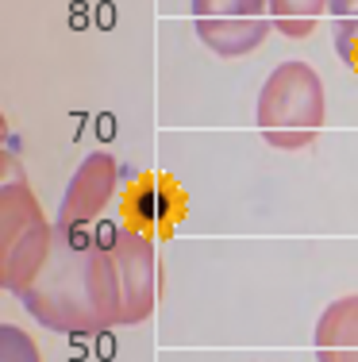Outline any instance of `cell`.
I'll return each mask as SVG.
<instances>
[{
    "mask_svg": "<svg viewBox=\"0 0 358 362\" xmlns=\"http://www.w3.org/2000/svg\"><path fill=\"white\" fill-rule=\"evenodd\" d=\"M189 216V197L174 174H139L119 193V223L150 239H169Z\"/></svg>",
    "mask_w": 358,
    "mask_h": 362,
    "instance_id": "cell-5",
    "label": "cell"
},
{
    "mask_svg": "<svg viewBox=\"0 0 358 362\" xmlns=\"http://www.w3.org/2000/svg\"><path fill=\"white\" fill-rule=\"evenodd\" d=\"M320 362H358V293L331 300L316 320Z\"/></svg>",
    "mask_w": 358,
    "mask_h": 362,
    "instance_id": "cell-8",
    "label": "cell"
},
{
    "mask_svg": "<svg viewBox=\"0 0 358 362\" xmlns=\"http://www.w3.org/2000/svg\"><path fill=\"white\" fill-rule=\"evenodd\" d=\"M323 8H328V0H270V20H274V31H281V35L304 39L320 23Z\"/></svg>",
    "mask_w": 358,
    "mask_h": 362,
    "instance_id": "cell-9",
    "label": "cell"
},
{
    "mask_svg": "<svg viewBox=\"0 0 358 362\" xmlns=\"http://www.w3.org/2000/svg\"><path fill=\"white\" fill-rule=\"evenodd\" d=\"M0 362H42L39 347L16 324H0Z\"/></svg>",
    "mask_w": 358,
    "mask_h": 362,
    "instance_id": "cell-10",
    "label": "cell"
},
{
    "mask_svg": "<svg viewBox=\"0 0 358 362\" xmlns=\"http://www.w3.org/2000/svg\"><path fill=\"white\" fill-rule=\"evenodd\" d=\"M331 35H335V50L343 66L358 74V20H331Z\"/></svg>",
    "mask_w": 358,
    "mask_h": 362,
    "instance_id": "cell-11",
    "label": "cell"
},
{
    "mask_svg": "<svg viewBox=\"0 0 358 362\" xmlns=\"http://www.w3.org/2000/svg\"><path fill=\"white\" fill-rule=\"evenodd\" d=\"M108 251H112L116 274H119V289H124V327L127 324H143L155 313V297H158V258H155V239L139 235V231L116 228L105 231Z\"/></svg>",
    "mask_w": 358,
    "mask_h": 362,
    "instance_id": "cell-6",
    "label": "cell"
},
{
    "mask_svg": "<svg viewBox=\"0 0 358 362\" xmlns=\"http://www.w3.org/2000/svg\"><path fill=\"white\" fill-rule=\"evenodd\" d=\"M331 20H358V0H328Z\"/></svg>",
    "mask_w": 358,
    "mask_h": 362,
    "instance_id": "cell-12",
    "label": "cell"
},
{
    "mask_svg": "<svg viewBox=\"0 0 358 362\" xmlns=\"http://www.w3.org/2000/svg\"><path fill=\"white\" fill-rule=\"evenodd\" d=\"M328 119L323 81L309 62H281L258 89V124L262 139L278 151H304L316 143Z\"/></svg>",
    "mask_w": 358,
    "mask_h": 362,
    "instance_id": "cell-2",
    "label": "cell"
},
{
    "mask_svg": "<svg viewBox=\"0 0 358 362\" xmlns=\"http://www.w3.org/2000/svg\"><path fill=\"white\" fill-rule=\"evenodd\" d=\"M119 189V166L108 151H93L89 158L78 166V174L70 177L58 204V228H89L100 220V212L108 209V201Z\"/></svg>",
    "mask_w": 358,
    "mask_h": 362,
    "instance_id": "cell-7",
    "label": "cell"
},
{
    "mask_svg": "<svg viewBox=\"0 0 358 362\" xmlns=\"http://www.w3.org/2000/svg\"><path fill=\"white\" fill-rule=\"evenodd\" d=\"M201 42L220 58H243L274 31L270 0H189Z\"/></svg>",
    "mask_w": 358,
    "mask_h": 362,
    "instance_id": "cell-4",
    "label": "cell"
},
{
    "mask_svg": "<svg viewBox=\"0 0 358 362\" xmlns=\"http://www.w3.org/2000/svg\"><path fill=\"white\" fill-rule=\"evenodd\" d=\"M23 308L62 335H100L124 324V289L105 231L58 228L39 278L23 289Z\"/></svg>",
    "mask_w": 358,
    "mask_h": 362,
    "instance_id": "cell-1",
    "label": "cell"
},
{
    "mask_svg": "<svg viewBox=\"0 0 358 362\" xmlns=\"http://www.w3.org/2000/svg\"><path fill=\"white\" fill-rule=\"evenodd\" d=\"M54 247V223H47L35 193L12 174V154H4V181H0V286L16 297L39 278Z\"/></svg>",
    "mask_w": 358,
    "mask_h": 362,
    "instance_id": "cell-3",
    "label": "cell"
}]
</instances>
